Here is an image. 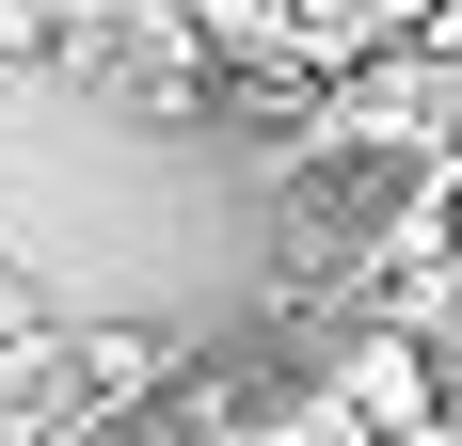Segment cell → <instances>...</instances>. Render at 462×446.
Listing matches in <instances>:
<instances>
[{"label": "cell", "mask_w": 462, "mask_h": 446, "mask_svg": "<svg viewBox=\"0 0 462 446\" xmlns=\"http://www.w3.org/2000/svg\"><path fill=\"white\" fill-rule=\"evenodd\" d=\"M335 414H351V431H415V414H447L430 335H399V319H383V335H351V351H335Z\"/></svg>", "instance_id": "cell-1"}, {"label": "cell", "mask_w": 462, "mask_h": 446, "mask_svg": "<svg viewBox=\"0 0 462 446\" xmlns=\"http://www.w3.org/2000/svg\"><path fill=\"white\" fill-rule=\"evenodd\" d=\"M430 128H447V64L430 48H383L351 80V144H430Z\"/></svg>", "instance_id": "cell-2"}, {"label": "cell", "mask_w": 462, "mask_h": 446, "mask_svg": "<svg viewBox=\"0 0 462 446\" xmlns=\"http://www.w3.org/2000/svg\"><path fill=\"white\" fill-rule=\"evenodd\" d=\"M383 446H462V414H415V431H383Z\"/></svg>", "instance_id": "cell-5"}, {"label": "cell", "mask_w": 462, "mask_h": 446, "mask_svg": "<svg viewBox=\"0 0 462 446\" xmlns=\"http://www.w3.org/2000/svg\"><path fill=\"white\" fill-rule=\"evenodd\" d=\"M191 16H208L224 48H255V33H272V0H191Z\"/></svg>", "instance_id": "cell-4"}, {"label": "cell", "mask_w": 462, "mask_h": 446, "mask_svg": "<svg viewBox=\"0 0 462 446\" xmlns=\"http://www.w3.org/2000/svg\"><path fill=\"white\" fill-rule=\"evenodd\" d=\"M160 367H176V351H160L143 319H96V335H80V383H96V399H112V414H128L143 383H160Z\"/></svg>", "instance_id": "cell-3"}]
</instances>
